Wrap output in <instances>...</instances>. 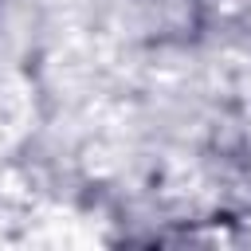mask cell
Segmentation results:
<instances>
[{"label":"cell","mask_w":251,"mask_h":251,"mask_svg":"<svg viewBox=\"0 0 251 251\" xmlns=\"http://www.w3.org/2000/svg\"><path fill=\"white\" fill-rule=\"evenodd\" d=\"M220 12H231V16H251V0H212Z\"/></svg>","instance_id":"cell-1"}]
</instances>
